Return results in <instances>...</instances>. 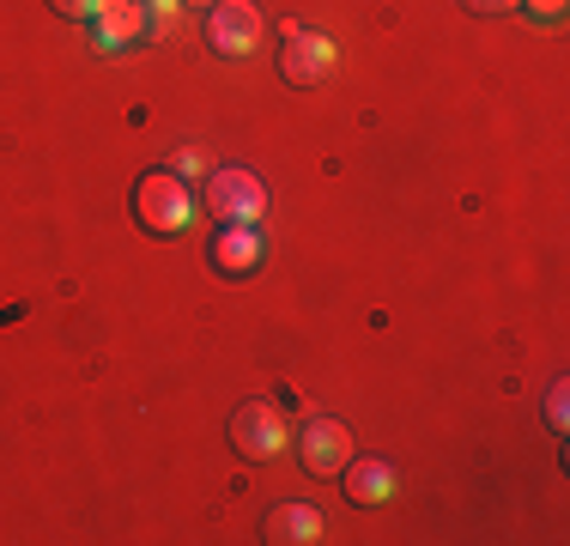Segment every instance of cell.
<instances>
[{
  "label": "cell",
  "instance_id": "6da1fadb",
  "mask_svg": "<svg viewBox=\"0 0 570 546\" xmlns=\"http://www.w3.org/2000/svg\"><path fill=\"white\" fill-rule=\"evenodd\" d=\"M134 218H140L146 231H158V237H176V231H188V218H195V188L176 170H146L140 183H134Z\"/></svg>",
  "mask_w": 570,
  "mask_h": 546
},
{
  "label": "cell",
  "instance_id": "7a4b0ae2",
  "mask_svg": "<svg viewBox=\"0 0 570 546\" xmlns=\"http://www.w3.org/2000/svg\"><path fill=\"white\" fill-rule=\"evenodd\" d=\"M200 207L219 218V225H262V213H267V188H262V176L243 170V164H219V170H207Z\"/></svg>",
  "mask_w": 570,
  "mask_h": 546
},
{
  "label": "cell",
  "instance_id": "3957f363",
  "mask_svg": "<svg viewBox=\"0 0 570 546\" xmlns=\"http://www.w3.org/2000/svg\"><path fill=\"white\" fill-rule=\"evenodd\" d=\"M285 413L279 401H243L237 413H230V443H237L243 461H274L285 449Z\"/></svg>",
  "mask_w": 570,
  "mask_h": 546
},
{
  "label": "cell",
  "instance_id": "277c9868",
  "mask_svg": "<svg viewBox=\"0 0 570 546\" xmlns=\"http://www.w3.org/2000/svg\"><path fill=\"white\" fill-rule=\"evenodd\" d=\"M207 43L230 55V61L262 49V12H255V0H219V7H207Z\"/></svg>",
  "mask_w": 570,
  "mask_h": 546
},
{
  "label": "cell",
  "instance_id": "5b68a950",
  "mask_svg": "<svg viewBox=\"0 0 570 546\" xmlns=\"http://www.w3.org/2000/svg\"><path fill=\"white\" fill-rule=\"evenodd\" d=\"M334 49L322 31H309V25H285V49H279V74L292 79V86H322V79L334 74Z\"/></svg>",
  "mask_w": 570,
  "mask_h": 546
},
{
  "label": "cell",
  "instance_id": "8992f818",
  "mask_svg": "<svg viewBox=\"0 0 570 546\" xmlns=\"http://www.w3.org/2000/svg\"><path fill=\"white\" fill-rule=\"evenodd\" d=\"M297 456H304V468L309 474H341L346 461H352V431L341 426V419H304V431H297Z\"/></svg>",
  "mask_w": 570,
  "mask_h": 546
},
{
  "label": "cell",
  "instance_id": "52a82bcc",
  "mask_svg": "<svg viewBox=\"0 0 570 546\" xmlns=\"http://www.w3.org/2000/svg\"><path fill=\"white\" fill-rule=\"evenodd\" d=\"M86 25H91V49H98V55H121V49H134L146 37V7H140V0H104Z\"/></svg>",
  "mask_w": 570,
  "mask_h": 546
},
{
  "label": "cell",
  "instance_id": "ba28073f",
  "mask_svg": "<svg viewBox=\"0 0 570 546\" xmlns=\"http://www.w3.org/2000/svg\"><path fill=\"white\" fill-rule=\"evenodd\" d=\"M207 255H213V267H219L225 280H243V273L262 267L267 243H262V231H255V225H219V237L207 243Z\"/></svg>",
  "mask_w": 570,
  "mask_h": 546
},
{
  "label": "cell",
  "instance_id": "9c48e42d",
  "mask_svg": "<svg viewBox=\"0 0 570 546\" xmlns=\"http://www.w3.org/2000/svg\"><path fill=\"white\" fill-rule=\"evenodd\" d=\"M262 540L267 546H309L322 540V510H309V504H274L262 523Z\"/></svg>",
  "mask_w": 570,
  "mask_h": 546
},
{
  "label": "cell",
  "instance_id": "30bf717a",
  "mask_svg": "<svg viewBox=\"0 0 570 546\" xmlns=\"http://www.w3.org/2000/svg\"><path fill=\"white\" fill-rule=\"evenodd\" d=\"M341 474H346V498L352 504H389V498H395V486H401L395 468H389V461H376V456H364V461L352 456Z\"/></svg>",
  "mask_w": 570,
  "mask_h": 546
},
{
  "label": "cell",
  "instance_id": "8fae6325",
  "mask_svg": "<svg viewBox=\"0 0 570 546\" xmlns=\"http://www.w3.org/2000/svg\"><path fill=\"white\" fill-rule=\"evenodd\" d=\"M176 176H207L213 164H207V153H200V146H183V153H176V164H170Z\"/></svg>",
  "mask_w": 570,
  "mask_h": 546
},
{
  "label": "cell",
  "instance_id": "7c38bea8",
  "mask_svg": "<svg viewBox=\"0 0 570 546\" xmlns=\"http://www.w3.org/2000/svg\"><path fill=\"white\" fill-rule=\"evenodd\" d=\"M176 7H183V0H146V31H165L176 19Z\"/></svg>",
  "mask_w": 570,
  "mask_h": 546
},
{
  "label": "cell",
  "instance_id": "4fadbf2b",
  "mask_svg": "<svg viewBox=\"0 0 570 546\" xmlns=\"http://www.w3.org/2000/svg\"><path fill=\"white\" fill-rule=\"evenodd\" d=\"M515 7L528 12V19H540V25H552V19H564V0H515Z\"/></svg>",
  "mask_w": 570,
  "mask_h": 546
},
{
  "label": "cell",
  "instance_id": "5bb4252c",
  "mask_svg": "<svg viewBox=\"0 0 570 546\" xmlns=\"http://www.w3.org/2000/svg\"><path fill=\"white\" fill-rule=\"evenodd\" d=\"M49 7H56L61 19H91V12L104 7V0H49Z\"/></svg>",
  "mask_w": 570,
  "mask_h": 546
},
{
  "label": "cell",
  "instance_id": "9a60e30c",
  "mask_svg": "<svg viewBox=\"0 0 570 546\" xmlns=\"http://www.w3.org/2000/svg\"><path fill=\"white\" fill-rule=\"evenodd\" d=\"M547 419H552V431H564V382H552V394H547Z\"/></svg>",
  "mask_w": 570,
  "mask_h": 546
},
{
  "label": "cell",
  "instance_id": "2e32d148",
  "mask_svg": "<svg viewBox=\"0 0 570 546\" xmlns=\"http://www.w3.org/2000/svg\"><path fill=\"white\" fill-rule=\"evenodd\" d=\"M468 12H515V0H461Z\"/></svg>",
  "mask_w": 570,
  "mask_h": 546
},
{
  "label": "cell",
  "instance_id": "e0dca14e",
  "mask_svg": "<svg viewBox=\"0 0 570 546\" xmlns=\"http://www.w3.org/2000/svg\"><path fill=\"white\" fill-rule=\"evenodd\" d=\"M24 316V304H7V310H0V322H19Z\"/></svg>",
  "mask_w": 570,
  "mask_h": 546
},
{
  "label": "cell",
  "instance_id": "ac0fdd59",
  "mask_svg": "<svg viewBox=\"0 0 570 546\" xmlns=\"http://www.w3.org/2000/svg\"><path fill=\"white\" fill-rule=\"evenodd\" d=\"M188 7H219V0H188Z\"/></svg>",
  "mask_w": 570,
  "mask_h": 546
}]
</instances>
